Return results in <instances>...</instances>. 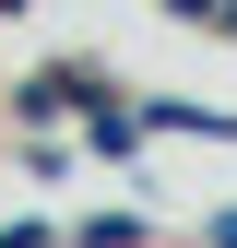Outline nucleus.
<instances>
[{
  "instance_id": "obj_2",
  "label": "nucleus",
  "mask_w": 237,
  "mask_h": 248,
  "mask_svg": "<svg viewBox=\"0 0 237 248\" xmlns=\"http://www.w3.org/2000/svg\"><path fill=\"white\" fill-rule=\"evenodd\" d=\"M214 248H237V213H225V225H214Z\"/></svg>"
},
{
  "instance_id": "obj_3",
  "label": "nucleus",
  "mask_w": 237,
  "mask_h": 248,
  "mask_svg": "<svg viewBox=\"0 0 237 248\" xmlns=\"http://www.w3.org/2000/svg\"><path fill=\"white\" fill-rule=\"evenodd\" d=\"M225 24H237V0H225Z\"/></svg>"
},
{
  "instance_id": "obj_1",
  "label": "nucleus",
  "mask_w": 237,
  "mask_h": 248,
  "mask_svg": "<svg viewBox=\"0 0 237 248\" xmlns=\"http://www.w3.org/2000/svg\"><path fill=\"white\" fill-rule=\"evenodd\" d=\"M166 12H178V24H225V0H166Z\"/></svg>"
}]
</instances>
